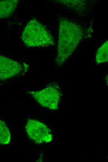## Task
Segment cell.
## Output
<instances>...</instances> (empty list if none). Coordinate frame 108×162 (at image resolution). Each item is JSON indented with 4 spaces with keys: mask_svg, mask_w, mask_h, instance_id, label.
Returning a JSON list of instances; mask_svg holds the SVG:
<instances>
[{
    "mask_svg": "<svg viewBox=\"0 0 108 162\" xmlns=\"http://www.w3.org/2000/svg\"><path fill=\"white\" fill-rule=\"evenodd\" d=\"M11 140L9 130L6 123L0 119V144H7Z\"/></svg>",
    "mask_w": 108,
    "mask_h": 162,
    "instance_id": "cell-8",
    "label": "cell"
},
{
    "mask_svg": "<svg viewBox=\"0 0 108 162\" xmlns=\"http://www.w3.org/2000/svg\"><path fill=\"white\" fill-rule=\"evenodd\" d=\"M21 37L25 44L29 47H47L54 43V38L49 31L35 19L28 22Z\"/></svg>",
    "mask_w": 108,
    "mask_h": 162,
    "instance_id": "cell-2",
    "label": "cell"
},
{
    "mask_svg": "<svg viewBox=\"0 0 108 162\" xmlns=\"http://www.w3.org/2000/svg\"><path fill=\"white\" fill-rule=\"evenodd\" d=\"M19 2L18 0L0 1V19L8 17L12 14Z\"/></svg>",
    "mask_w": 108,
    "mask_h": 162,
    "instance_id": "cell-6",
    "label": "cell"
},
{
    "mask_svg": "<svg viewBox=\"0 0 108 162\" xmlns=\"http://www.w3.org/2000/svg\"><path fill=\"white\" fill-rule=\"evenodd\" d=\"M108 41H106L98 50L95 58L97 63L101 64L108 61Z\"/></svg>",
    "mask_w": 108,
    "mask_h": 162,
    "instance_id": "cell-7",
    "label": "cell"
},
{
    "mask_svg": "<svg viewBox=\"0 0 108 162\" xmlns=\"http://www.w3.org/2000/svg\"><path fill=\"white\" fill-rule=\"evenodd\" d=\"M25 127L28 136L36 143H49L53 139L51 130L46 125L39 121L29 119Z\"/></svg>",
    "mask_w": 108,
    "mask_h": 162,
    "instance_id": "cell-4",
    "label": "cell"
},
{
    "mask_svg": "<svg viewBox=\"0 0 108 162\" xmlns=\"http://www.w3.org/2000/svg\"><path fill=\"white\" fill-rule=\"evenodd\" d=\"M28 93L41 106L51 110L58 109L61 95L57 84L52 83L43 89Z\"/></svg>",
    "mask_w": 108,
    "mask_h": 162,
    "instance_id": "cell-3",
    "label": "cell"
},
{
    "mask_svg": "<svg viewBox=\"0 0 108 162\" xmlns=\"http://www.w3.org/2000/svg\"><path fill=\"white\" fill-rule=\"evenodd\" d=\"M83 34L82 28L74 22L64 18L60 21L57 55L55 62L61 66L73 53Z\"/></svg>",
    "mask_w": 108,
    "mask_h": 162,
    "instance_id": "cell-1",
    "label": "cell"
},
{
    "mask_svg": "<svg viewBox=\"0 0 108 162\" xmlns=\"http://www.w3.org/2000/svg\"><path fill=\"white\" fill-rule=\"evenodd\" d=\"M22 69L18 62L0 55V80H6L17 76Z\"/></svg>",
    "mask_w": 108,
    "mask_h": 162,
    "instance_id": "cell-5",
    "label": "cell"
}]
</instances>
